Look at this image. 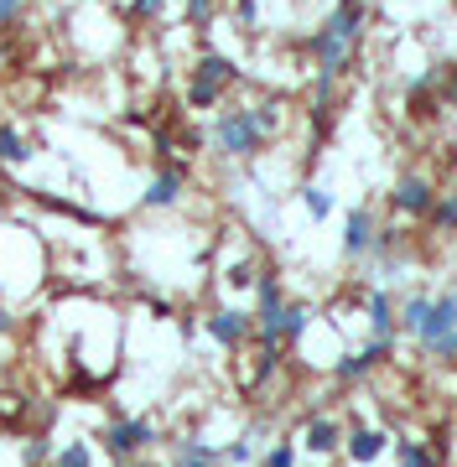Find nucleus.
<instances>
[{
  "label": "nucleus",
  "mask_w": 457,
  "mask_h": 467,
  "mask_svg": "<svg viewBox=\"0 0 457 467\" xmlns=\"http://www.w3.org/2000/svg\"><path fill=\"white\" fill-rule=\"evenodd\" d=\"M364 36H369V5H364V0H333V5H327V16L317 21V32L306 36L312 73L343 84V73L358 63Z\"/></svg>",
  "instance_id": "nucleus-1"
},
{
  "label": "nucleus",
  "mask_w": 457,
  "mask_h": 467,
  "mask_svg": "<svg viewBox=\"0 0 457 467\" xmlns=\"http://www.w3.org/2000/svg\"><path fill=\"white\" fill-rule=\"evenodd\" d=\"M239 84H244V67H239L229 52L203 47L198 57H192V67H187L182 104L192 109V115H213V109H223L229 88H239Z\"/></svg>",
  "instance_id": "nucleus-2"
},
{
  "label": "nucleus",
  "mask_w": 457,
  "mask_h": 467,
  "mask_svg": "<svg viewBox=\"0 0 457 467\" xmlns=\"http://www.w3.org/2000/svg\"><path fill=\"white\" fill-rule=\"evenodd\" d=\"M208 146H213V156H223V161H254L260 150L271 146V135L254 125L250 104H223V109H213Z\"/></svg>",
  "instance_id": "nucleus-3"
},
{
  "label": "nucleus",
  "mask_w": 457,
  "mask_h": 467,
  "mask_svg": "<svg viewBox=\"0 0 457 467\" xmlns=\"http://www.w3.org/2000/svg\"><path fill=\"white\" fill-rule=\"evenodd\" d=\"M161 441V431H156L151 416H115L109 426L99 431V447L109 462H130V457H146V451Z\"/></svg>",
  "instance_id": "nucleus-4"
},
{
  "label": "nucleus",
  "mask_w": 457,
  "mask_h": 467,
  "mask_svg": "<svg viewBox=\"0 0 457 467\" xmlns=\"http://www.w3.org/2000/svg\"><path fill=\"white\" fill-rule=\"evenodd\" d=\"M437 198H441V187L426 177V171H406L400 182L389 187V208L406 218V223H426L431 218V208H437Z\"/></svg>",
  "instance_id": "nucleus-5"
},
{
  "label": "nucleus",
  "mask_w": 457,
  "mask_h": 467,
  "mask_svg": "<svg viewBox=\"0 0 457 467\" xmlns=\"http://www.w3.org/2000/svg\"><path fill=\"white\" fill-rule=\"evenodd\" d=\"M203 333L219 343L223 353H239L244 343L254 337V312L250 306H234V301H223V306H213L203 317Z\"/></svg>",
  "instance_id": "nucleus-6"
},
{
  "label": "nucleus",
  "mask_w": 457,
  "mask_h": 467,
  "mask_svg": "<svg viewBox=\"0 0 457 467\" xmlns=\"http://www.w3.org/2000/svg\"><path fill=\"white\" fill-rule=\"evenodd\" d=\"M187 198V161H167V167L151 171V182L140 192V208L146 213H171V208H182Z\"/></svg>",
  "instance_id": "nucleus-7"
},
{
  "label": "nucleus",
  "mask_w": 457,
  "mask_h": 467,
  "mask_svg": "<svg viewBox=\"0 0 457 467\" xmlns=\"http://www.w3.org/2000/svg\"><path fill=\"white\" fill-rule=\"evenodd\" d=\"M374 239H379V218H374V208H348L343 213V239H338V250L348 265H358V260H369L374 254Z\"/></svg>",
  "instance_id": "nucleus-8"
},
{
  "label": "nucleus",
  "mask_w": 457,
  "mask_h": 467,
  "mask_svg": "<svg viewBox=\"0 0 457 467\" xmlns=\"http://www.w3.org/2000/svg\"><path fill=\"white\" fill-rule=\"evenodd\" d=\"M385 451H395V436L385 426H348V436H343V457L354 467H374Z\"/></svg>",
  "instance_id": "nucleus-9"
},
{
  "label": "nucleus",
  "mask_w": 457,
  "mask_h": 467,
  "mask_svg": "<svg viewBox=\"0 0 457 467\" xmlns=\"http://www.w3.org/2000/svg\"><path fill=\"white\" fill-rule=\"evenodd\" d=\"M343 436H348V426H343L338 416H322V410H312V416H306V426H302V451H306V457H338Z\"/></svg>",
  "instance_id": "nucleus-10"
},
{
  "label": "nucleus",
  "mask_w": 457,
  "mask_h": 467,
  "mask_svg": "<svg viewBox=\"0 0 457 467\" xmlns=\"http://www.w3.org/2000/svg\"><path fill=\"white\" fill-rule=\"evenodd\" d=\"M389 348H395V343H379V337H369L364 348L343 353L338 364H333V379H338V384H358V379H369L374 368H379V364L389 358Z\"/></svg>",
  "instance_id": "nucleus-11"
},
{
  "label": "nucleus",
  "mask_w": 457,
  "mask_h": 467,
  "mask_svg": "<svg viewBox=\"0 0 457 467\" xmlns=\"http://www.w3.org/2000/svg\"><path fill=\"white\" fill-rule=\"evenodd\" d=\"M364 322H369V337L395 343V333H400V301L389 296L385 285H374L369 301H364Z\"/></svg>",
  "instance_id": "nucleus-12"
},
{
  "label": "nucleus",
  "mask_w": 457,
  "mask_h": 467,
  "mask_svg": "<svg viewBox=\"0 0 457 467\" xmlns=\"http://www.w3.org/2000/svg\"><path fill=\"white\" fill-rule=\"evenodd\" d=\"M171 467H223V447L203 436H177L171 441Z\"/></svg>",
  "instance_id": "nucleus-13"
},
{
  "label": "nucleus",
  "mask_w": 457,
  "mask_h": 467,
  "mask_svg": "<svg viewBox=\"0 0 457 467\" xmlns=\"http://www.w3.org/2000/svg\"><path fill=\"white\" fill-rule=\"evenodd\" d=\"M36 150H32V140H26V130H21L16 119H0V167H26Z\"/></svg>",
  "instance_id": "nucleus-14"
},
{
  "label": "nucleus",
  "mask_w": 457,
  "mask_h": 467,
  "mask_svg": "<svg viewBox=\"0 0 457 467\" xmlns=\"http://www.w3.org/2000/svg\"><path fill=\"white\" fill-rule=\"evenodd\" d=\"M312 322H317V306H312V301H286V306H281V343L296 348V343L312 333Z\"/></svg>",
  "instance_id": "nucleus-15"
},
{
  "label": "nucleus",
  "mask_w": 457,
  "mask_h": 467,
  "mask_svg": "<svg viewBox=\"0 0 457 467\" xmlns=\"http://www.w3.org/2000/svg\"><path fill=\"white\" fill-rule=\"evenodd\" d=\"M296 202H302V213L312 218V223H327V218L338 213V198H333L322 182H302L296 187Z\"/></svg>",
  "instance_id": "nucleus-16"
},
{
  "label": "nucleus",
  "mask_w": 457,
  "mask_h": 467,
  "mask_svg": "<svg viewBox=\"0 0 457 467\" xmlns=\"http://www.w3.org/2000/svg\"><path fill=\"white\" fill-rule=\"evenodd\" d=\"M395 462L400 467H441V441L406 436V441H395Z\"/></svg>",
  "instance_id": "nucleus-17"
},
{
  "label": "nucleus",
  "mask_w": 457,
  "mask_h": 467,
  "mask_svg": "<svg viewBox=\"0 0 457 467\" xmlns=\"http://www.w3.org/2000/svg\"><path fill=\"white\" fill-rule=\"evenodd\" d=\"M260 260L254 254H239V260H229L223 265V291H234V296H244V291H254V281H260Z\"/></svg>",
  "instance_id": "nucleus-18"
},
{
  "label": "nucleus",
  "mask_w": 457,
  "mask_h": 467,
  "mask_svg": "<svg viewBox=\"0 0 457 467\" xmlns=\"http://www.w3.org/2000/svg\"><path fill=\"white\" fill-rule=\"evenodd\" d=\"M426 223H431V234H437V239H457V187H447V192H441Z\"/></svg>",
  "instance_id": "nucleus-19"
},
{
  "label": "nucleus",
  "mask_w": 457,
  "mask_h": 467,
  "mask_svg": "<svg viewBox=\"0 0 457 467\" xmlns=\"http://www.w3.org/2000/svg\"><path fill=\"white\" fill-rule=\"evenodd\" d=\"M94 441L88 436H73V441H57V451H52V467H94Z\"/></svg>",
  "instance_id": "nucleus-20"
},
{
  "label": "nucleus",
  "mask_w": 457,
  "mask_h": 467,
  "mask_svg": "<svg viewBox=\"0 0 457 467\" xmlns=\"http://www.w3.org/2000/svg\"><path fill=\"white\" fill-rule=\"evenodd\" d=\"M260 462V431H244L234 441H223V467H254Z\"/></svg>",
  "instance_id": "nucleus-21"
},
{
  "label": "nucleus",
  "mask_w": 457,
  "mask_h": 467,
  "mask_svg": "<svg viewBox=\"0 0 457 467\" xmlns=\"http://www.w3.org/2000/svg\"><path fill=\"white\" fill-rule=\"evenodd\" d=\"M406 115H410V119H437V115H441V99H437V88H426V84H410V88H406Z\"/></svg>",
  "instance_id": "nucleus-22"
},
{
  "label": "nucleus",
  "mask_w": 457,
  "mask_h": 467,
  "mask_svg": "<svg viewBox=\"0 0 457 467\" xmlns=\"http://www.w3.org/2000/svg\"><path fill=\"white\" fill-rule=\"evenodd\" d=\"M296 457H302V441L281 436V441H271V447L260 451V467H296Z\"/></svg>",
  "instance_id": "nucleus-23"
},
{
  "label": "nucleus",
  "mask_w": 457,
  "mask_h": 467,
  "mask_svg": "<svg viewBox=\"0 0 457 467\" xmlns=\"http://www.w3.org/2000/svg\"><path fill=\"white\" fill-rule=\"evenodd\" d=\"M275 374H281V348H260L254 353V368H250V389H265Z\"/></svg>",
  "instance_id": "nucleus-24"
},
{
  "label": "nucleus",
  "mask_w": 457,
  "mask_h": 467,
  "mask_svg": "<svg viewBox=\"0 0 457 467\" xmlns=\"http://www.w3.org/2000/svg\"><path fill=\"white\" fill-rule=\"evenodd\" d=\"M213 16H219V0H182V21L192 32H208Z\"/></svg>",
  "instance_id": "nucleus-25"
},
{
  "label": "nucleus",
  "mask_w": 457,
  "mask_h": 467,
  "mask_svg": "<svg viewBox=\"0 0 457 467\" xmlns=\"http://www.w3.org/2000/svg\"><path fill=\"white\" fill-rule=\"evenodd\" d=\"M177 130H167V125H156L151 130V156H156V167H167V161H177Z\"/></svg>",
  "instance_id": "nucleus-26"
},
{
  "label": "nucleus",
  "mask_w": 457,
  "mask_h": 467,
  "mask_svg": "<svg viewBox=\"0 0 457 467\" xmlns=\"http://www.w3.org/2000/svg\"><path fill=\"white\" fill-rule=\"evenodd\" d=\"M167 11H171V0H130V21H140V26L161 21Z\"/></svg>",
  "instance_id": "nucleus-27"
},
{
  "label": "nucleus",
  "mask_w": 457,
  "mask_h": 467,
  "mask_svg": "<svg viewBox=\"0 0 457 467\" xmlns=\"http://www.w3.org/2000/svg\"><path fill=\"white\" fill-rule=\"evenodd\" d=\"M36 0H0V36L11 32V26H21V16L32 11Z\"/></svg>",
  "instance_id": "nucleus-28"
},
{
  "label": "nucleus",
  "mask_w": 457,
  "mask_h": 467,
  "mask_svg": "<svg viewBox=\"0 0 457 467\" xmlns=\"http://www.w3.org/2000/svg\"><path fill=\"white\" fill-rule=\"evenodd\" d=\"M52 451H57V441H52V436H26V467L52 462Z\"/></svg>",
  "instance_id": "nucleus-29"
},
{
  "label": "nucleus",
  "mask_w": 457,
  "mask_h": 467,
  "mask_svg": "<svg viewBox=\"0 0 457 467\" xmlns=\"http://www.w3.org/2000/svg\"><path fill=\"white\" fill-rule=\"evenodd\" d=\"M234 5V26L239 32H254L260 26V0H229Z\"/></svg>",
  "instance_id": "nucleus-30"
},
{
  "label": "nucleus",
  "mask_w": 457,
  "mask_h": 467,
  "mask_svg": "<svg viewBox=\"0 0 457 467\" xmlns=\"http://www.w3.org/2000/svg\"><path fill=\"white\" fill-rule=\"evenodd\" d=\"M431 358H441V364H457V327L447 337H441L437 348H431Z\"/></svg>",
  "instance_id": "nucleus-31"
},
{
  "label": "nucleus",
  "mask_w": 457,
  "mask_h": 467,
  "mask_svg": "<svg viewBox=\"0 0 457 467\" xmlns=\"http://www.w3.org/2000/svg\"><path fill=\"white\" fill-rule=\"evenodd\" d=\"M16 333H21V317L5 306V301H0V337H16Z\"/></svg>",
  "instance_id": "nucleus-32"
},
{
  "label": "nucleus",
  "mask_w": 457,
  "mask_h": 467,
  "mask_svg": "<svg viewBox=\"0 0 457 467\" xmlns=\"http://www.w3.org/2000/svg\"><path fill=\"white\" fill-rule=\"evenodd\" d=\"M441 104H457V63H447V78H441Z\"/></svg>",
  "instance_id": "nucleus-33"
},
{
  "label": "nucleus",
  "mask_w": 457,
  "mask_h": 467,
  "mask_svg": "<svg viewBox=\"0 0 457 467\" xmlns=\"http://www.w3.org/2000/svg\"><path fill=\"white\" fill-rule=\"evenodd\" d=\"M146 312H151L156 322H167V317H171V301H167V296H146Z\"/></svg>",
  "instance_id": "nucleus-34"
},
{
  "label": "nucleus",
  "mask_w": 457,
  "mask_h": 467,
  "mask_svg": "<svg viewBox=\"0 0 457 467\" xmlns=\"http://www.w3.org/2000/svg\"><path fill=\"white\" fill-rule=\"evenodd\" d=\"M115 467H156L151 457H130V462H115Z\"/></svg>",
  "instance_id": "nucleus-35"
},
{
  "label": "nucleus",
  "mask_w": 457,
  "mask_h": 467,
  "mask_svg": "<svg viewBox=\"0 0 457 467\" xmlns=\"http://www.w3.org/2000/svg\"><path fill=\"white\" fill-rule=\"evenodd\" d=\"M5 63H11V42H0V73H5Z\"/></svg>",
  "instance_id": "nucleus-36"
},
{
  "label": "nucleus",
  "mask_w": 457,
  "mask_h": 467,
  "mask_svg": "<svg viewBox=\"0 0 457 467\" xmlns=\"http://www.w3.org/2000/svg\"><path fill=\"white\" fill-rule=\"evenodd\" d=\"M5 291H11V285H5V275H0V301H5Z\"/></svg>",
  "instance_id": "nucleus-37"
},
{
  "label": "nucleus",
  "mask_w": 457,
  "mask_h": 467,
  "mask_svg": "<svg viewBox=\"0 0 457 467\" xmlns=\"http://www.w3.org/2000/svg\"><path fill=\"white\" fill-rule=\"evenodd\" d=\"M0 223H5V198H0Z\"/></svg>",
  "instance_id": "nucleus-38"
},
{
  "label": "nucleus",
  "mask_w": 457,
  "mask_h": 467,
  "mask_svg": "<svg viewBox=\"0 0 457 467\" xmlns=\"http://www.w3.org/2000/svg\"><path fill=\"white\" fill-rule=\"evenodd\" d=\"M364 5H379V0H364Z\"/></svg>",
  "instance_id": "nucleus-39"
},
{
  "label": "nucleus",
  "mask_w": 457,
  "mask_h": 467,
  "mask_svg": "<svg viewBox=\"0 0 457 467\" xmlns=\"http://www.w3.org/2000/svg\"><path fill=\"white\" fill-rule=\"evenodd\" d=\"M0 400H5V389H0Z\"/></svg>",
  "instance_id": "nucleus-40"
},
{
  "label": "nucleus",
  "mask_w": 457,
  "mask_h": 467,
  "mask_svg": "<svg viewBox=\"0 0 457 467\" xmlns=\"http://www.w3.org/2000/svg\"><path fill=\"white\" fill-rule=\"evenodd\" d=\"M452 187H457V177H452Z\"/></svg>",
  "instance_id": "nucleus-41"
},
{
  "label": "nucleus",
  "mask_w": 457,
  "mask_h": 467,
  "mask_svg": "<svg viewBox=\"0 0 457 467\" xmlns=\"http://www.w3.org/2000/svg\"><path fill=\"white\" fill-rule=\"evenodd\" d=\"M452 467H457V462H452Z\"/></svg>",
  "instance_id": "nucleus-42"
}]
</instances>
